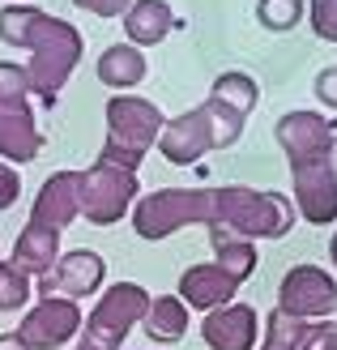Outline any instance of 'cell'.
Segmentation results:
<instances>
[{
	"label": "cell",
	"mask_w": 337,
	"mask_h": 350,
	"mask_svg": "<svg viewBox=\"0 0 337 350\" xmlns=\"http://www.w3.org/2000/svg\"><path fill=\"white\" fill-rule=\"evenodd\" d=\"M316 98H321L325 107H337V68H325V73L316 77Z\"/></svg>",
	"instance_id": "cell-28"
},
{
	"label": "cell",
	"mask_w": 337,
	"mask_h": 350,
	"mask_svg": "<svg viewBox=\"0 0 337 350\" xmlns=\"http://www.w3.org/2000/svg\"><path fill=\"white\" fill-rule=\"evenodd\" d=\"M239 286H243L239 273H230L226 265L209 260V265H192V269H184V278H180V299H184V308L214 312V308H226L230 295H235Z\"/></svg>",
	"instance_id": "cell-14"
},
{
	"label": "cell",
	"mask_w": 337,
	"mask_h": 350,
	"mask_svg": "<svg viewBox=\"0 0 337 350\" xmlns=\"http://www.w3.org/2000/svg\"><path fill=\"white\" fill-rule=\"evenodd\" d=\"M329 167H333V175H337V133H333V142H329Z\"/></svg>",
	"instance_id": "cell-30"
},
{
	"label": "cell",
	"mask_w": 337,
	"mask_h": 350,
	"mask_svg": "<svg viewBox=\"0 0 337 350\" xmlns=\"http://www.w3.org/2000/svg\"><path fill=\"white\" fill-rule=\"evenodd\" d=\"M81 214V171H56L51 180L39 188L30 209V222L47 226V231L64 235V226Z\"/></svg>",
	"instance_id": "cell-13"
},
{
	"label": "cell",
	"mask_w": 337,
	"mask_h": 350,
	"mask_svg": "<svg viewBox=\"0 0 337 350\" xmlns=\"http://www.w3.org/2000/svg\"><path fill=\"white\" fill-rule=\"evenodd\" d=\"M141 325L154 342H180L188 334V308L180 295H158V299H150V312Z\"/></svg>",
	"instance_id": "cell-19"
},
{
	"label": "cell",
	"mask_w": 337,
	"mask_h": 350,
	"mask_svg": "<svg viewBox=\"0 0 337 350\" xmlns=\"http://www.w3.org/2000/svg\"><path fill=\"white\" fill-rule=\"evenodd\" d=\"M214 98H222L226 107H235L239 116H247L256 107V98H260V90H256V81L247 77V73H222L218 81H214V90H209Z\"/></svg>",
	"instance_id": "cell-20"
},
{
	"label": "cell",
	"mask_w": 337,
	"mask_h": 350,
	"mask_svg": "<svg viewBox=\"0 0 337 350\" xmlns=\"http://www.w3.org/2000/svg\"><path fill=\"white\" fill-rule=\"evenodd\" d=\"M295 201L282 192H256L243 184L226 188H158L133 209V231L141 239H167L180 226H209L214 239H282L295 226Z\"/></svg>",
	"instance_id": "cell-1"
},
{
	"label": "cell",
	"mask_w": 337,
	"mask_h": 350,
	"mask_svg": "<svg viewBox=\"0 0 337 350\" xmlns=\"http://www.w3.org/2000/svg\"><path fill=\"white\" fill-rule=\"evenodd\" d=\"M146 77V56H141V47L133 43H120V47H107L98 56V81L111 85V90H129Z\"/></svg>",
	"instance_id": "cell-18"
},
{
	"label": "cell",
	"mask_w": 337,
	"mask_h": 350,
	"mask_svg": "<svg viewBox=\"0 0 337 350\" xmlns=\"http://www.w3.org/2000/svg\"><path fill=\"white\" fill-rule=\"evenodd\" d=\"M73 350H103L98 342H90V338H81V346H73Z\"/></svg>",
	"instance_id": "cell-31"
},
{
	"label": "cell",
	"mask_w": 337,
	"mask_h": 350,
	"mask_svg": "<svg viewBox=\"0 0 337 350\" xmlns=\"http://www.w3.org/2000/svg\"><path fill=\"white\" fill-rule=\"evenodd\" d=\"M26 299H30V278L9 260H0V312L26 308Z\"/></svg>",
	"instance_id": "cell-21"
},
{
	"label": "cell",
	"mask_w": 337,
	"mask_h": 350,
	"mask_svg": "<svg viewBox=\"0 0 337 350\" xmlns=\"http://www.w3.org/2000/svg\"><path fill=\"white\" fill-rule=\"evenodd\" d=\"M77 9H90L94 17H120V13H129L133 0H73Z\"/></svg>",
	"instance_id": "cell-26"
},
{
	"label": "cell",
	"mask_w": 337,
	"mask_h": 350,
	"mask_svg": "<svg viewBox=\"0 0 337 350\" xmlns=\"http://www.w3.org/2000/svg\"><path fill=\"white\" fill-rule=\"evenodd\" d=\"M209 350H252L256 346V312L247 304H226L214 308L201 325Z\"/></svg>",
	"instance_id": "cell-15"
},
{
	"label": "cell",
	"mask_w": 337,
	"mask_h": 350,
	"mask_svg": "<svg viewBox=\"0 0 337 350\" xmlns=\"http://www.w3.org/2000/svg\"><path fill=\"white\" fill-rule=\"evenodd\" d=\"M146 312H150V295L137 282H116L94 304L90 321H85V338L98 342L103 350H116V346H124V338H129V329L137 321H146Z\"/></svg>",
	"instance_id": "cell-7"
},
{
	"label": "cell",
	"mask_w": 337,
	"mask_h": 350,
	"mask_svg": "<svg viewBox=\"0 0 337 350\" xmlns=\"http://www.w3.org/2000/svg\"><path fill=\"white\" fill-rule=\"evenodd\" d=\"M243 120L235 107H226L222 98L209 94L201 107H192L184 116H175L163 124V133H158V150H163V159L175 163V167H188V163H201L209 150H226L239 142L243 133Z\"/></svg>",
	"instance_id": "cell-3"
},
{
	"label": "cell",
	"mask_w": 337,
	"mask_h": 350,
	"mask_svg": "<svg viewBox=\"0 0 337 350\" xmlns=\"http://www.w3.org/2000/svg\"><path fill=\"white\" fill-rule=\"evenodd\" d=\"M0 350H26L17 334H0Z\"/></svg>",
	"instance_id": "cell-29"
},
{
	"label": "cell",
	"mask_w": 337,
	"mask_h": 350,
	"mask_svg": "<svg viewBox=\"0 0 337 350\" xmlns=\"http://www.w3.org/2000/svg\"><path fill=\"white\" fill-rule=\"evenodd\" d=\"M291 180H295V214H304L316 226L337 218V175L329 167V154L291 163Z\"/></svg>",
	"instance_id": "cell-10"
},
{
	"label": "cell",
	"mask_w": 337,
	"mask_h": 350,
	"mask_svg": "<svg viewBox=\"0 0 337 350\" xmlns=\"http://www.w3.org/2000/svg\"><path fill=\"white\" fill-rule=\"evenodd\" d=\"M9 5H13V0H9Z\"/></svg>",
	"instance_id": "cell-33"
},
{
	"label": "cell",
	"mask_w": 337,
	"mask_h": 350,
	"mask_svg": "<svg viewBox=\"0 0 337 350\" xmlns=\"http://www.w3.org/2000/svg\"><path fill=\"white\" fill-rule=\"evenodd\" d=\"M0 39L30 51L26 85L47 107L56 103V94L64 90V81L73 77V68L85 51V39H81L77 26H68L64 17H51L43 9H30V5H5L0 9Z\"/></svg>",
	"instance_id": "cell-2"
},
{
	"label": "cell",
	"mask_w": 337,
	"mask_h": 350,
	"mask_svg": "<svg viewBox=\"0 0 337 350\" xmlns=\"http://www.w3.org/2000/svg\"><path fill=\"white\" fill-rule=\"evenodd\" d=\"M256 17H260L265 30H291L304 17V0H260Z\"/></svg>",
	"instance_id": "cell-23"
},
{
	"label": "cell",
	"mask_w": 337,
	"mask_h": 350,
	"mask_svg": "<svg viewBox=\"0 0 337 350\" xmlns=\"http://www.w3.org/2000/svg\"><path fill=\"white\" fill-rule=\"evenodd\" d=\"M278 312L295 321H325L337 312V282L321 265H295L278 286Z\"/></svg>",
	"instance_id": "cell-8"
},
{
	"label": "cell",
	"mask_w": 337,
	"mask_h": 350,
	"mask_svg": "<svg viewBox=\"0 0 337 350\" xmlns=\"http://www.w3.org/2000/svg\"><path fill=\"white\" fill-rule=\"evenodd\" d=\"M103 278H107L103 256L90 248H77V252H64L43 278H34V291H39V299H51V295H60V299H85V295H94L103 286Z\"/></svg>",
	"instance_id": "cell-9"
},
{
	"label": "cell",
	"mask_w": 337,
	"mask_h": 350,
	"mask_svg": "<svg viewBox=\"0 0 337 350\" xmlns=\"http://www.w3.org/2000/svg\"><path fill=\"white\" fill-rule=\"evenodd\" d=\"M333 124L321 116V111H291L278 120V146L286 150L291 163H308V159H321V154H329V142H333Z\"/></svg>",
	"instance_id": "cell-12"
},
{
	"label": "cell",
	"mask_w": 337,
	"mask_h": 350,
	"mask_svg": "<svg viewBox=\"0 0 337 350\" xmlns=\"http://www.w3.org/2000/svg\"><path fill=\"white\" fill-rule=\"evenodd\" d=\"M175 26H184V22L171 13L167 0H133L129 13H124V30H129L133 47H154V43H163Z\"/></svg>",
	"instance_id": "cell-17"
},
{
	"label": "cell",
	"mask_w": 337,
	"mask_h": 350,
	"mask_svg": "<svg viewBox=\"0 0 337 350\" xmlns=\"http://www.w3.org/2000/svg\"><path fill=\"white\" fill-rule=\"evenodd\" d=\"M39 150H43V133L34 124L26 68L0 60V154L13 167H22L39 159Z\"/></svg>",
	"instance_id": "cell-5"
},
{
	"label": "cell",
	"mask_w": 337,
	"mask_h": 350,
	"mask_svg": "<svg viewBox=\"0 0 337 350\" xmlns=\"http://www.w3.org/2000/svg\"><path fill=\"white\" fill-rule=\"evenodd\" d=\"M17 192H22V180H17V171L9 163H0V209H9L17 201Z\"/></svg>",
	"instance_id": "cell-27"
},
{
	"label": "cell",
	"mask_w": 337,
	"mask_h": 350,
	"mask_svg": "<svg viewBox=\"0 0 337 350\" xmlns=\"http://www.w3.org/2000/svg\"><path fill=\"white\" fill-rule=\"evenodd\" d=\"M137 201V171L98 159L90 171H81V218L94 226H111L129 214Z\"/></svg>",
	"instance_id": "cell-6"
},
{
	"label": "cell",
	"mask_w": 337,
	"mask_h": 350,
	"mask_svg": "<svg viewBox=\"0 0 337 350\" xmlns=\"http://www.w3.org/2000/svg\"><path fill=\"white\" fill-rule=\"evenodd\" d=\"M163 124H167V116L158 111L150 98L116 94V98L107 103V146H103L98 159L137 171L141 159H146V150L158 142Z\"/></svg>",
	"instance_id": "cell-4"
},
{
	"label": "cell",
	"mask_w": 337,
	"mask_h": 350,
	"mask_svg": "<svg viewBox=\"0 0 337 350\" xmlns=\"http://www.w3.org/2000/svg\"><path fill=\"white\" fill-rule=\"evenodd\" d=\"M81 329V312L73 299H39V308L26 312L22 325H17V338H22L26 350H56L64 342H73V334Z\"/></svg>",
	"instance_id": "cell-11"
},
{
	"label": "cell",
	"mask_w": 337,
	"mask_h": 350,
	"mask_svg": "<svg viewBox=\"0 0 337 350\" xmlns=\"http://www.w3.org/2000/svg\"><path fill=\"white\" fill-rule=\"evenodd\" d=\"M312 26L325 43H337V0H312Z\"/></svg>",
	"instance_id": "cell-24"
},
{
	"label": "cell",
	"mask_w": 337,
	"mask_h": 350,
	"mask_svg": "<svg viewBox=\"0 0 337 350\" xmlns=\"http://www.w3.org/2000/svg\"><path fill=\"white\" fill-rule=\"evenodd\" d=\"M304 321L286 317V312H273L269 317V338H265L260 350H299V342H304Z\"/></svg>",
	"instance_id": "cell-22"
},
{
	"label": "cell",
	"mask_w": 337,
	"mask_h": 350,
	"mask_svg": "<svg viewBox=\"0 0 337 350\" xmlns=\"http://www.w3.org/2000/svg\"><path fill=\"white\" fill-rule=\"evenodd\" d=\"M56 260H60V235L47 231V226H39V222H26L22 235H17V243H13L9 265H17L26 278H43Z\"/></svg>",
	"instance_id": "cell-16"
},
{
	"label": "cell",
	"mask_w": 337,
	"mask_h": 350,
	"mask_svg": "<svg viewBox=\"0 0 337 350\" xmlns=\"http://www.w3.org/2000/svg\"><path fill=\"white\" fill-rule=\"evenodd\" d=\"M329 256H333V265H337V235H333V243H329Z\"/></svg>",
	"instance_id": "cell-32"
},
{
	"label": "cell",
	"mask_w": 337,
	"mask_h": 350,
	"mask_svg": "<svg viewBox=\"0 0 337 350\" xmlns=\"http://www.w3.org/2000/svg\"><path fill=\"white\" fill-rule=\"evenodd\" d=\"M299 350H337V325H329V321L308 325V329H304V342H299Z\"/></svg>",
	"instance_id": "cell-25"
}]
</instances>
